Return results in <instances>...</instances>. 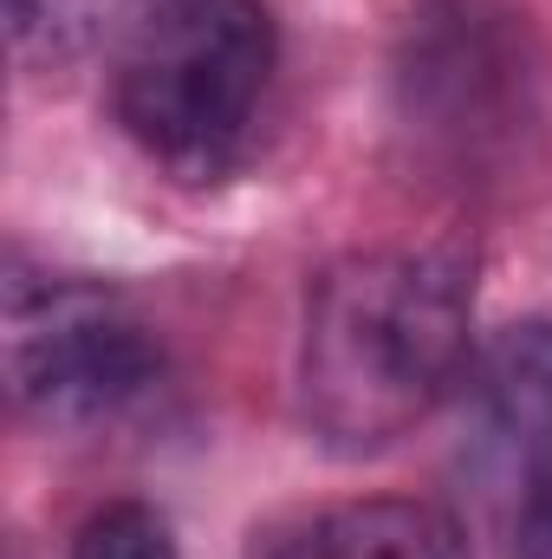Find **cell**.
<instances>
[{
    "label": "cell",
    "instance_id": "6",
    "mask_svg": "<svg viewBox=\"0 0 552 559\" xmlns=\"http://www.w3.org/2000/svg\"><path fill=\"white\" fill-rule=\"evenodd\" d=\"M261 559H475L468 527L416 495L338 501L267 534Z\"/></svg>",
    "mask_w": 552,
    "mask_h": 559
},
{
    "label": "cell",
    "instance_id": "1",
    "mask_svg": "<svg viewBox=\"0 0 552 559\" xmlns=\"http://www.w3.org/2000/svg\"><path fill=\"white\" fill-rule=\"evenodd\" d=\"M475 267L455 248H351L299 319V423L332 455H377L468 378Z\"/></svg>",
    "mask_w": 552,
    "mask_h": 559
},
{
    "label": "cell",
    "instance_id": "5",
    "mask_svg": "<svg viewBox=\"0 0 552 559\" xmlns=\"http://www.w3.org/2000/svg\"><path fill=\"white\" fill-rule=\"evenodd\" d=\"M461 468L507 554L552 559V319H520L475 352Z\"/></svg>",
    "mask_w": 552,
    "mask_h": 559
},
{
    "label": "cell",
    "instance_id": "4",
    "mask_svg": "<svg viewBox=\"0 0 552 559\" xmlns=\"http://www.w3.org/2000/svg\"><path fill=\"white\" fill-rule=\"evenodd\" d=\"M163 378V352L131 299L72 274L7 280V391L39 429H98L137 411Z\"/></svg>",
    "mask_w": 552,
    "mask_h": 559
},
{
    "label": "cell",
    "instance_id": "3",
    "mask_svg": "<svg viewBox=\"0 0 552 559\" xmlns=\"http://www.w3.org/2000/svg\"><path fill=\"white\" fill-rule=\"evenodd\" d=\"M279 72L274 0H124L111 26L118 131L169 182H228L261 138Z\"/></svg>",
    "mask_w": 552,
    "mask_h": 559
},
{
    "label": "cell",
    "instance_id": "2",
    "mask_svg": "<svg viewBox=\"0 0 552 559\" xmlns=\"http://www.w3.org/2000/svg\"><path fill=\"white\" fill-rule=\"evenodd\" d=\"M552 52L520 0H410L391 46V124L410 169L494 195L540 163Z\"/></svg>",
    "mask_w": 552,
    "mask_h": 559
},
{
    "label": "cell",
    "instance_id": "7",
    "mask_svg": "<svg viewBox=\"0 0 552 559\" xmlns=\"http://www.w3.org/2000/svg\"><path fill=\"white\" fill-rule=\"evenodd\" d=\"M92 33H98V0H7L13 59L33 66V72L79 59Z\"/></svg>",
    "mask_w": 552,
    "mask_h": 559
},
{
    "label": "cell",
    "instance_id": "8",
    "mask_svg": "<svg viewBox=\"0 0 552 559\" xmlns=\"http://www.w3.org/2000/svg\"><path fill=\"white\" fill-rule=\"evenodd\" d=\"M72 559H182V547L149 501H98L72 534Z\"/></svg>",
    "mask_w": 552,
    "mask_h": 559
}]
</instances>
